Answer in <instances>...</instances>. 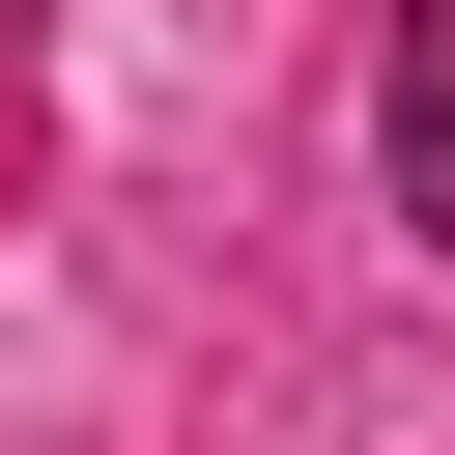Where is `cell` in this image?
I'll return each mask as SVG.
<instances>
[{
	"instance_id": "6da1fadb",
	"label": "cell",
	"mask_w": 455,
	"mask_h": 455,
	"mask_svg": "<svg viewBox=\"0 0 455 455\" xmlns=\"http://www.w3.org/2000/svg\"><path fill=\"white\" fill-rule=\"evenodd\" d=\"M370 142H398V228L455 256V0H398V85H370Z\"/></svg>"
},
{
	"instance_id": "7a4b0ae2",
	"label": "cell",
	"mask_w": 455,
	"mask_h": 455,
	"mask_svg": "<svg viewBox=\"0 0 455 455\" xmlns=\"http://www.w3.org/2000/svg\"><path fill=\"white\" fill-rule=\"evenodd\" d=\"M0 28H28V0H0Z\"/></svg>"
}]
</instances>
